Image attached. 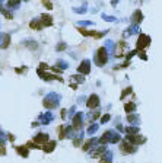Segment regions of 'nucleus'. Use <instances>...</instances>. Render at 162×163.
Listing matches in <instances>:
<instances>
[{
	"label": "nucleus",
	"mask_w": 162,
	"mask_h": 163,
	"mask_svg": "<svg viewBox=\"0 0 162 163\" xmlns=\"http://www.w3.org/2000/svg\"><path fill=\"white\" fill-rule=\"evenodd\" d=\"M96 64L98 66H104L105 63H107L108 60V55H107V51H105V48H99L98 50V53H96Z\"/></svg>",
	"instance_id": "obj_1"
},
{
	"label": "nucleus",
	"mask_w": 162,
	"mask_h": 163,
	"mask_svg": "<svg viewBox=\"0 0 162 163\" xmlns=\"http://www.w3.org/2000/svg\"><path fill=\"white\" fill-rule=\"evenodd\" d=\"M86 105H88V108L89 109L98 108V105H99V98H98V95H90L89 99H88V102H86Z\"/></svg>",
	"instance_id": "obj_2"
},
{
	"label": "nucleus",
	"mask_w": 162,
	"mask_h": 163,
	"mask_svg": "<svg viewBox=\"0 0 162 163\" xmlns=\"http://www.w3.org/2000/svg\"><path fill=\"white\" fill-rule=\"evenodd\" d=\"M82 114L79 112L77 115H74V118H73V130L74 131H80V128H82V124H83V121H82Z\"/></svg>",
	"instance_id": "obj_3"
},
{
	"label": "nucleus",
	"mask_w": 162,
	"mask_h": 163,
	"mask_svg": "<svg viewBox=\"0 0 162 163\" xmlns=\"http://www.w3.org/2000/svg\"><path fill=\"white\" fill-rule=\"evenodd\" d=\"M149 42H150V38L146 35H140L139 36V41H137V48L139 50H142L144 47H147L149 45Z\"/></svg>",
	"instance_id": "obj_4"
},
{
	"label": "nucleus",
	"mask_w": 162,
	"mask_h": 163,
	"mask_svg": "<svg viewBox=\"0 0 162 163\" xmlns=\"http://www.w3.org/2000/svg\"><path fill=\"white\" fill-rule=\"evenodd\" d=\"M120 149H121V151H123V153H127V154H130V153H134V151H136V147L131 144V143H127V141H124V143L121 144Z\"/></svg>",
	"instance_id": "obj_5"
},
{
	"label": "nucleus",
	"mask_w": 162,
	"mask_h": 163,
	"mask_svg": "<svg viewBox=\"0 0 162 163\" xmlns=\"http://www.w3.org/2000/svg\"><path fill=\"white\" fill-rule=\"evenodd\" d=\"M89 70H90V63L88 61V60H85V61H83V63L77 67V72L82 73V74H88Z\"/></svg>",
	"instance_id": "obj_6"
},
{
	"label": "nucleus",
	"mask_w": 162,
	"mask_h": 163,
	"mask_svg": "<svg viewBox=\"0 0 162 163\" xmlns=\"http://www.w3.org/2000/svg\"><path fill=\"white\" fill-rule=\"evenodd\" d=\"M127 140L131 141V144H143L146 141L144 137H139V135H127Z\"/></svg>",
	"instance_id": "obj_7"
},
{
	"label": "nucleus",
	"mask_w": 162,
	"mask_h": 163,
	"mask_svg": "<svg viewBox=\"0 0 162 163\" xmlns=\"http://www.w3.org/2000/svg\"><path fill=\"white\" fill-rule=\"evenodd\" d=\"M112 162V153L111 151H105L104 154H101V162L99 163H111Z\"/></svg>",
	"instance_id": "obj_8"
},
{
	"label": "nucleus",
	"mask_w": 162,
	"mask_h": 163,
	"mask_svg": "<svg viewBox=\"0 0 162 163\" xmlns=\"http://www.w3.org/2000/svg\"><path fill=\"white\" fill-rule=\"evenodd\" d=\"M41 23H42V26H51L53 18H51L50 15H42V16H41Z\"/></svg>",
	"instance_id": "obj_9"
},
{
	"label": "nucleus",
	"mask_w": 162,
	"mask_h": 163,
	"mask_svg": "<svg viewBox=\"0 0 162 163\" xmlns=\"http://www.w3.org/2000/svg\"><path fill=\"white\" fill-rule=\"evenodd\" d=\"M48 140V135L47 134H42V133H39V134H36L35 138H34V143H45Z\"/></svg>",
	"instance_id": "obj_10"
},
{
	"label": "nucleus",
	"mask_w": 162,
	"mask_h": 163,
	"mask_svg": "<svg viewBox=\"0 0 162 163\" xmlns=\"http://www.w3.org/2000/svg\"><path fill=\"white\" fill-rule=\"evenodd\" d=\"M51 120H53V114H51V112H47V114L41 115V120H39V121H41L42 124H48Z\"/></svg>",
	"instance_id": "obj_11"
},
{
	"label": "nucleus",
	"mask_w": 162,
	"mask_h": 163,
	"mask_svg": "<svg viewBox=\"0 0 162 163\" xmlns=\"http://www.w3.org/2000/svg\"><path fill=\"white\" fill-rule=\"evenodd\" d=\"M54 149H55V141H47V144L42 146V150H44L45 153H50Z\"/></svg>",
	"instance_id": "obj_12"
},
{
	"label": "nucleus",
	"mask_w": 162,
	"mask_h": 163,
	"mask_svg": "<svg viewBox=\"0 0 162 163\" xmlns=\"http://www.w3.org/2000/svg\"><path fill=\"white\" fill-rule=\"evenodd\" d=\"M95 144H96V140H95V138H90V140L86 141V144L83 146V150H89V149H92Z\"/></svg>",
	"instance_id": "obj_13"
},
{
	"label": "nucleus",
	"mask_w": 162,
	"mask_h": 163,
	"mask_svg": "<svg viewBox=\"0 0 162 163\" xmlns=\"http://www.w3.org/2000/svg\"><path fill=\"white\" fill-rule=\"evenodd\" d=\"M16 150H18V153H20L23 157H26V156H28V147H18Z\"/></svg>",
	"instance_id": "obj_14"
},
{
	"label": "nucleus",
	"mask_w": 162,
	"mask_h": 163,
	"mask_svg": "<svg viewBox=\"0 0 162 163\" xmlns=\"http://www.w3.org/2000/svg\"><path fill=\"white\" fill-rule=\"evenodd\" d=\"M127 120H128V122H130V124L139 122V117H137V115H128V117H127Z\"/></svg>",
	"instance_id": "obj_15"
},
{
	"label": "nucleus",
	"mask_w": 162,
	"mask_h": 163,
	"mask_svg": "<svg viewBox=\"0 0 162 163\" xmlns=\"http://www.w3.org/2000/svg\"><path fill=\"white\" fill-rule=\"evenodd\" d=\"M126 133H128V134H137V133H139V128L137 127H127Z\"/></svg>",
	"instance_id": "obj_16"
},
{
	"label": "nucleus",
	"mask_w": 162,
	"mask_h": 163,
	"mask_svg": "<svg viewBox=\"0 0 162 163\" xmlns=\"http://www.w3.org/2000/svg\"><path fill=\"white\" fill-rule=\"evenodd\" d=\"M133 20H134V22H137V23L142 20V13H140L139 10H137V12H134V15H133Z\"/></svg>",
	"instance_id": "obj_17"
},
{
	"label": "nucleus",
	"mask_w": 162,
	"mask_h": 163,
	"mask_svg": "<svg viewBox=\"0 0 162 163\" xmlns=\"http://www.w3.org/2000/svg\"><path fill=\"white\" fill-rule=\"evenodd\" d=\"M96 130H98V124H92L90 127H88V134H93V133H96Z\"/></svg>",
	"instance_id": "obj_18"
},
{
	"label": "nucleus",
	"mask_w": 162,
	"mask_h": 163,
	"mask_svg": "<svg viewBox=\"0 0 162 163\" xmlns=\"http://www.w3.org/2000/svg\"><path fill=\"white\" fill-rule=\"evenodd\" d=\"M134 108H136V105L131 102V104H127L126 106H124V109H126V112H131V111H134Z\"/></svg>",
	"instance_id": "obj_19"
},
{
	"label": "nucleus",
	"mask_w": 162,
	"mask_h": 163,
	"mask_svg": "<svg viewBox=\"0 0 162 163\" xmlns=\"http://www.w3.org/2000/svg\"><path fill=\"white\" fill-rule=\"evenodd\" d=\"M31 28H34V29H41V23H39L38 20H32V22H31Z\"/></svg>",
	"instance_id": "obj_20"
},
{
	"label": "nucleus",
	"mask_w": 162,
	"mask_h": 163,
	"mask_svg": "<svg viewBox=\"0 0 162 163\" xmlns=\"http://www.w3.org/2000/svg\"><path fill=\"white\" fill-rule=\"evenodd\" d=\"M42 3H44V6H45L47 9H53V4H51L50 0H42Z\"/></svg>",
	"instance_id": "obj_21"
},
{
	"label": "nucleus",
	"mask_w": 162,
	"mask_h": 163,
	"mask_svg": "<svg viewBox=\"0 0 162 163\" xmlns=\"http://www.w3.org/2000/svg\"><path fill=\"white\" fill-rule=\"evenodd\" d=\"M108 120H109V115H104L102 118H101V124H105V122H108Z\"/></svg>",
	"instance_id": "obj_22"
},
{
	"label": "nucleus",
	"mask_w": 162,
	"mask_h": 163,
	"mask_svg": "<svg viewBox=\"0 0 162 163\" xmlns=\"http://www.w3.org/2000/svg\"><path fill=\"white\" fill-rule=\"evenodd\" d=\"M19 1H20V0H9V6H12V7H13V6H16V4H18Z\"/></svg>",
	"instance_id": "obj_23"
},
{
	"label": "nucleus",
	"mask_w": 162,
	"mask_h": 163,
	"mask_svg": "<svg viewBox=\"0 0 162 163\" xmlns=\"http://www.w3.org/2000/svg\"><path fill=\"white\" fill-rule=\"evenodd\" d=\"M130 92H131V88H128V89H126V91L123 92V96H121V99H124V98H126V95H128Z\"/></svg>",
	"instance_id": "obj_24"
},
{
	"label": "nucleus",
	"mask_w": 162,
	"mask_h": 163,
	"mask_svg": "<svg viewBox=\"0 0 162 163\" xmlns=\"http://www.w3.org/2000/svg\"><path fill=\"white\" fill-rule=\"evenodd\" d=\"M63 48H66V44H60L57 47V51H63Z\"/></svg>",
	"instance_id": "obj_25"
}]
</instances>
